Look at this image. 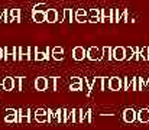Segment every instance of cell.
<instances>
[{"instance_id": "cell-1", "label": "cell", "mask_w": 149, "mask_h": 130, "mask_svg": "<svg viewBox=\"0 0 149 130\" xmlns=\"http://www.w3.org/2000/svg\"><path fill=\"white\" fill-rule=\"evenodd\" d=\"M109 87V80L107 77H96L91 81V91L93 90H99V91H104Z\"/></svg>"}, {"instance_id": "cell-2", "label": "cell", "mask_w": 149, "mask_h": 130, "mask_svg": "<svg viewBox=\"0 0 149 130\" xmlns=\"http://www.w3.org/2000/svg\"><path fill=\"white\" fill-rule=\"evenodd\" d=\"M3 120L6 123H19V110L15 108H6Z\"/></svg>"}, {"instance_id": "cell-3", "label": "cell", "mask_w": 149, "mask_h": 130, "mask_svg": "<svg viewBox=\"0 0 149 130\" xmlns=\"http://www.w3.org/2000/svg\"><path fill=\"white\" fill-rule=\"evenodd\" d=\"M87 59H90V61H101L103 59V52L97 46H90L87 49Z\"/></svg>"}, {"instance_id": "cell-4", "label": "cell", "mask_w": 149, "mask_h": 130, "mask_svg": "<svg viewBox=\"0 0 149 130\" xmlns=\"http://www.w3.org/2000/svg\"><path fill=\"white\" fill-rule=\"evenodd\" d=\"M109 90L110 91H120V90H123V78H120V77L109 78Z\"/></svg>"}, {"instance_id": "cell-5", "label": "cell", "mask_w": 149, "mask_h": 130, "mask_svg": "<svg viewBox=\"0 0 149 130\" xmlns=\"http://www.w3.org/2000/svg\"><path fill=\"white\" fill-rule=\"evenodd\" d=\"M29 49L31 46H17L16 48V61H29Z\"/></svg>"}, {"instance_id": "cell-6", "label": "cell", "mask_w": 149, "mask_h": 130, "mask_svg": "<svg viewBox=\"0 0 149 130\" xmlns=\"http://www.w3.org/2000/svg\"><path fill=\"white\" fill-rule=\"evenodd\" d=\"M123 120L126 123H135L138 120V111L135 108H126L123 111Z\"/></svg>"}, {"instance_id": "cell-7", "label": "cell", "mask_w": 149, "mask_h": 130, "mask_svg": "<svg viewBox=\"0 0 149 130\" xmlns=\"http://www.w3.org/2000/svg\"><path fill=\"white\" fill-rule=\"evenodd\" d=\"M72 58L75 61H83L84 58H87V49H84L83 46H75L72 49Z\"/></svg>"}, {"instance_id": "cell-8", "label": "cell", "mask_w": 149, "mask_h": 130, "mask_svg": "<svg viewBox=\"0 0 149 130\" xmlns=\"http://www.w3.org/2000/svg\"><path fill=\"white\" fill-rule=\"evenodd\" d=\"M111 56H113L114 61H125V56H126L125 46H116V48H113L111 49Z\"/></svg>"}, {"instance_id": "cell-9", "label": "cell", "mask_w": 149, "mask_h": 130, "mask_svg": "<svg viewBox=\"0 0 149 130\" xmlns=\"http://www.w3.org/2000/svg\"><path fill=\"white\" fill-rule=\"evenodd\" d=\"M31 114H32L31 108H20L19 110V123H31L32 122Z\"/></svg>"}, {"instance_id": "cell-10", "label": "cell", "mask_w": 149, "mask_h": 130, "mask_svg": "<svg viewBox=\"0 0 149 130\" xmlns=\"http://www.w3.org/2000/svg\"><path fill=\"white\" fill-rule=\"evenodd\" d=\"M4 56L3 59L4 61H16V48L15 46H4Z\"/></svg>"}, {"instance_id": "cell-11", "label": "cell", "mask_w": 149, "mask_h": 130, "mask_svg": "<svg viewBox=\"0 0 149 130\" xmlns=\"http://www.w3.org/2000/svg\"><path fill=\"white\" fill-rule=\"evenodd\" d=\"M75 22L78 23H87L88 22V13L84 9H77L75 10Z\"/></svg>"}, {"instance_id": "cell-12", "label": "cell", "mask_w": 149, "mask_h": 130, "mask_svg": "<svg viewBox=\"0 0 149 130\" xmlns=\"http://www.w3.org/2000/svg\"><path fill=\"white\" fill-rule=\"evenodd\" d=\"M32 20L35 23H44V22H47V12L33 10L32 12Z\"/></svg>"}, {"instance_id": "cell-13", "label": "cell", "mask_w": 149, "mask_h": 130, "mask_svg": "<svg viewBox=\"0 0 149 130\" xmlns=\"http://www.w3.org/2000/svg\"><path fill=\"white\" fill-rule=\"evenodd\" d=\"M51 55H52V59H55L58 62L59 61H64V48L62 46H54Z\"/></svg>"}, {"instance_id": "cell-14", "label": "cell", "mask_w": 149, "mask_h": 130, "mask_svg": "<svg viewBox=\"0 0 149 130\" xmlns=\"http://www.w3.org/2000/svg\"><path fill=\"white\" fill-rule=\"evenodd\" d=\"M35 88H36L38 91H45V90H48V78H45V77H38V78L35 80Z\"/></svg>"}, {"instance_id": "cell-15", "label": "cell", "mask_w": 149, "mask_h": 130, "mask_svg": "<svg viewBox=\"0 0 149 130\" xmlns=\"http://www.w3.org/2000/svg\"><path fill=\"white\" fill-rule=\"evenodd\" d=\"M86 113H87V110L84 111L83 108H74V123L75 124L83 123L86 120Z\"/></svg>"}, {"instance_id": "cell-16", "label": "cell", "mask_w": 149, "mask_h": 130, "mask_svg": "<svg viewBox=\"0 0 149 130\" xmlns=\"http://www.w3.org/2000/svg\"><path fill=\"white\" fill-rule=\"evenodd\" d=\"M111 13H113V9H101L100 10V22L104 23V22H111Z\"/></svg>"}, {"instance_id": "cell-17", "label": "cell", "mask_w": 149, "mask_h": 130, "mask_svg": "<svg viewBox=\"0 0 149 130\" xmlns=\"http://www.w3.org/2000/svg\"><path fill=\"white\" fill-rule=\"evenodd\" d=\"M87 13H88V22L90 23L100 22V9H90Z\"/></svg>"}, {"instance_id": "cell-18", "label": "cell", "mask_w": 149, "mask_h": 130, "mask_svg": "<svg viewBox=\"0 0 149 130\" xmlns=\"http://www.w3.org/2000/svg\"><path fill=\"white\" fill-rule=\"evenodd\" d=\"M138 122L139 123H149V108H141L138 111Z\"/></svg>"}, {"instance_id": "cell-19", "label": "cell", "mask_w": 149, "mask_h": 130, "mask_svg": "<svg viewBox=\"0 0 149 130\" xmlns=\"http://www.w3.org/2000/svg\"><path fill=\"white\" fill-rule=\"evenodd\" d=\"M3 90L4 91L15 90V78L13 77H4L3 78Z\"/></svg>"}, {"instance_id": "cell-20", "label": "cell", "mask_w": 149, "mask_h": 130, "mask_svg": "<svg viewBox=\"0 0 149 130\" xmlns=\"http://www.w3.org/2000/svg\"><path fill=\"white\" fill-rule=\"evenodd\" d=\"M47 22H48V23L58 22V12H56L55 9H48V10H47Z\"/></svg>"}, {"instance_id": "cell-21", "label": "cell", "mask_w": 149, "mask_h": 130, "mask_svg": "<svg viewBox=\"0 0 149 130\" xmlns=\"http://www.w3.org/2000/svg\"><path fill=\"white\" fill-rule=\"evenodd\" d=\"M49 59V48H47L44 52L42 51H36V56H35V61H48Z\"/></svg>"}, {"instance_id": "cell-22", "label": "cell", "mask_w": 149, "mask_h": 130, "mask_svg": "<svg viewBox=\"0 0 149 130\" xmlns=\"http://www.w3.org/2000/svg\"><path fill=\"white\" fill-rule=\"evenodd\" d=\"M55 116H56L58 124H65V108H58L55 111Z\"/></svg>"}, {"instance_id": "cell-23", "label": "cell", "mask_w": 149, "mask_h": 130, "mask_svg": "<svg viewBox=\"0 0 149 130\" xmlns=\"http://www.w3.org/2000/svg\"><path fill=\"white\" fill-rule=\"evenodd\" d=\"M58 81H59L58 77H49V78H48V90L56 91V90H58Z\"/></svg>"}, {"instance_id": "cell-24", "label": "cell", "mask_w": 149, "mask_h": 130, "mask_svg": "<svg viewBox=\"0 0 149 130\" xmlns=\"http://www.w3.org/2000/svg\"><path fill=\"white\" fill-rule=\"evenodd\" d=\"M125 54H126L125 61H132V59H135V46H127V48H125Z\"/></svg>"}, {"instance_id": "cell-25", "label": "cell", "mask_w": 149, "mask_h": 130, "mask_svg": "<svg viewBox=\"0 0 149 130\" xmlns=\"http://www.w3.org/2000/svg\"><path fill=\"white\" fill-rule=\"evenodd\" d=\"M111 49L110 46H103L101 48V52H103V59H107V61H111L113 56H111Z\"/></svg>"}, {"instance_id": "cell-26", "label": "cell", "mask_w": 149, "mask_h": 130, "mask_svg": "<svg viewBox=\"0 0 149 130\" xmlns=\"http://www.w3.org/2000/svg\"><path fill=\"white\" fill-rule=\"evenodd\" d=\"M23 81H25V77H15V90L16 91L23 90Z\"/></svg>"}, {"instance_id": "cell-27", "label": "cell", "mask_w": 149, "mask_h": 130, "mask_svg": "<svg viewBox=\"0 0 149 130\" xmlns=\"http://www.w3.org/2000/svg\"><path fill=\"white\" fill-rule=\"evenodd\" d=\"M83 88H84V91H86V95H91V83L88 81V78H83Z\"/></svg>"}, {"instance_id": "cell-28", "label": "cell", "mask_w": 149, "mask_h": 130, "mask_svg": "<svg viewBox=\"0 0 149 130\" xmlns=\"http://www.w3.org/2000/svg\"><path fill=\"white\" fill-rule=\"evenodd\" d=\"M33 116H35V120H36L38 123H47V122H49L47 111H45V113H42V114H33Z\"/></svg>"}, {"instance_id": "cell-29", "label": "cell", "mask_w": 149, "mask_h": 130, "mask_svg": "<svg viewBox=\"0 0 149 130\" xmlns=\"http://www.w3.org/2000/svg\"><path fill=\"white\" fill-rule=\"evenodd\" d=\"M10 15H12V17H13V20H16V22H20V9H10Z\"/></svg>"}, {"instance_id": "cell-30", "label": "cell", "mask_w": 149, "mask_h": 130, "mask_svg": "<svg viewBox=\"0 0 149 130\" xmlns=\"http://www.w3.org/2000/svg\"><path fill=\"white\" fill-rule=\"evenodd\" d=\"M120 22V13L117 9H113V13H111V23H119Z\"/></svg>"}, {"instance_id": "cell-31", "label": "cell", "mask_w": 149, "mask_h": 130, "mask_svg": "<svg viewBox=\"0 0 149 130\" xmlns=\"http://www.w3.org/2000/svg\"><path fill=\"white\" fill-rule=\"evenodd\" d=\"M48 9H49V7H48L47 3H38V4L33 6V10H39V12H47Z\"/></svg>"}, {"instance_id": "cell-32", "label": "cell", "mask_w": 149, "mask_h": 130, "mask_svg": "<svg viewBox=\"0 0 149 130\" xmlns=\"http://www.w3.org/2000/svg\"><path fill=\"white\" fill-rule=\"evenodd\" d=\"M141 55H142L143 61H149V46H143L141 49Z\"/></svg>"}, {"instance_id": "cell-33", "label": "cell", "mask_w": 149, "mask_h": 130, "mask_svg": "<svg viewBox=\"0 0 149 130\" xmlns=\"http://www.w3.org/2000/svg\"><path fill=\"white\" fill-rule=\"evenodd\" d=\"M70 90H71V91H81V90H83V81H81V83H71Z\"/></svg>"}, {"instance_id": "cell-34", "label": "cell", "mask_w": 149, "mask_h": 130, "mask_svg": "<svg viewBox=\"0 0 149 130\" xmlns=\"http://www.w3.org/2000/svg\"><path fill=\"white\" fill-rule=\"evenodd\" d=\"M120 22H123V23L129 22V12H127V9H123V12L120 13Z\"/></svg>"}, {"instance_id": "cell-35", "label": "cell", "mask_w": 149, "mask_h": 130, "mask_svg": "<svg viewBox=\"0 0 149 130\" xmlns=\"http://www.w3.org/2000/svg\"><path fill=\"white\" fill-rule=\"evenodd\" d=\"M64 20L72 22V12L70 9H64Z\"/></svg>"}, {"instance_id": "cell-36", "label": "cell", "mask_w": 149, "mask_h": 130, "mask_svg": "<svg viewBox=\"0 0 149 130\" xmlns=\"http://www.w3.org/2000/svg\"><path fill=\"white\" fill-rule=\"evenodd\" d=\"M86 123H91L93 122V110L91 108H87V113H86Z\"/></svg>"}, {"instance_id": "cell-37", "label": "cell", "mask_w": 149, "mask_h": 130, "mask_svg": "<svg viewBox=\"0 0 149 130\" xmlns=\"http://www.w3.org/2000/svg\"><path fill=\"white\" fill-rule=\"evenodd\" d=\"M36 48H33V46H31V49H29V61H35V56H36Z\"/></svg>"}, {"instance_id": "cell-38", "label": "cell", "mask_w": 149, "mask_h": 130, "mask_svg": "<svg viewBox=\"0 0 149 130\" xmlns=\"http://www.w3.org/2000/svg\"><path fill=\"white\" fill-rule=\"evenodd\" d=\"M129 83H130V78L129 77H125L123 78V90L125 91H129Z\"/></svg>"}, {"instance_id": "cell-39", "label": "cell", "mask_w": 149, "mask_h": 130, "mask_svg": "<svg viewBox=\"0 0 149 130\" xmlns=\"http://www.w3.org/2000/svg\"><path fill=\"white\" fill-rule=\"evenodd\" d=\"M83 81V78H80V77H72L71 78V83H81Z\"/></svg>"}, {"instance_id": "cell-40", "label": "cell", "mask_w": 149, "mask_h": 130, "mask_svg": "<svg viewBox=\"0 0 149 130\" xmlns=\"http://www.w3.org/2000/svg\"><path fill=\"white\" fill-rule=\"evenodd\" d=\"M47 110L45 108H36L35 111H33V114H42V113H45Z\"/></svg>"}, {"instance_id": "cell-41", "label": "cell", "mask_w": 149, "mask_h": 130, "mask_svg": "<svg viewBox=\"0 0 149 130\" xmlns=\"http://www.w3.org/2000/svg\"><path fill=\"white\" fill-rule=\"evenodd\" d=\"M100 116H101V117H104V116H109V117H113V116H114V113H107V114H106V113H101Z\"/></svg>"}, {"instance_id": "cell-42", "label": "cell", "mask_w": 149, "mask_h": 130, "mask_svg": "<svg viewBox=\"0 0 149 130\" xmlns=\"http://www.w3.org/2000/svg\"><path fill=\"white\" fill-rule=\"evenodd\" d=\"M3 56H4V49H3V48H0V61L3 59Z\"/></svg>"}, {"instance_id": "cell-43", "label": "cell", "mask_w": 149, "mask_h": 130, "mask_svg": "<svg viewBox=\"0 0 149 130\" xmlns=\"http://www.w3.org/2000/svg\"><path fill=\"white\" fill-rule=\"evenodd\" d=\"M0 91H3V78L0 77Z\"/></svg>"}, {"instance_id": "cell-44", "label": "cell", "mask_w": 149, "mask_h": 130, "mask_svg": "<svg viewBox=\"0 0 149 130\" xmlns=\"http://www.w3.org/2000/svg\"><path fill=\"white\" fill-rule=\"evenodd\" d=\"M145 86L148 87V90H149V78H148V81H146V83H145Z\"/></svg>"}]
</instances>
